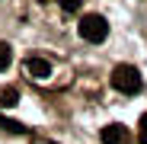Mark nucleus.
<instances>
[{
  "label": "nucleus",
  "instance_id": "423d86ee",
  "mask_svg": "<svg viewBox=\"0 0 147 144\" xmlns=\"http://www.w3.org/2000/svg\"><path fill=\"white\" fill-rule=\"evenodd\" d=\"M10 61H13V48H10L7 42H0V70H7Z\"/></svg>",
  "mask_w": 147,
  "mask_h": 144
},
{
  "label": "nucleus",
  "instance_id": "1a4fd4ad",
  "mask_svg": "<svg viewBox=\"0 0 147 144\" xmlns=\"http://www.w3.org/2000/svg\"><path fill=\"white\" fill-rule=\"evenodd\" d=\"M58 7L67 10V13H74V10H80V0H58Z\"/></svg>",
  "mask_w": 147,
  "mask_h": 144
},
{
  "label": "nucleus",
  "instance_id": "f03ea898",
  "mask_svg": "<svg viewBox=\"0 0 147 144\" xmlns=\"http://www.w3.org/2000/svg\"><path fill=\"white\" fill-rule=\"evenodd\" d=\"M77 32H80V39H86V42H102V39L109 35V22H106L99 13H90V16L80 19Z\"/></svg>",
  "mask_w": 147,
  "mask_h": 144
},
{
  "label": "nucleus",
  "instance_id": "6e6552de",
  "mask_svg": "<svg viewBox=\"0 0 147 144\" xmlns=\"http://www.w3.org/2000/svg\"><path fill=\"white\" fill-rule=\"evenodd\" d=\"M138 144H147V115H141L138 122Z\"/></svg>",
  "mask_w": 147,
  "mask_h": 144
},
{
  "label": "nucleus",
  "instance_id": "0eeeda50",
  "mask_svg": "<svg viewBox=\"0 0 147 144\" xmlns=\"http://www.w3.org/2000/svg\"><path fill=\"white\" fill-rule=\"evenodd\" d=\"M0 128H7V131H13V135H26V125L10 122V118H0Z\"/></svg>",
  "mask_w": 147,
  "mask_h": 144
},
{
  "label": "nucleus",
  "instance_id": "f257e3e1",
  "mask_svg": "<svg viewBox=\"0 0 147 144\" xmlns=\"http://www.w3.org/2000/svg\"><path fill=\"white\" fill-rule=\"evenodd\" d=\"M112 87H115L118 93H125V96H134V93H141L144 80H141V74H138V67L118 64V67L112 70Z\"/></svg>",
  "mask_w": 147,
  "mask_h": 144
},
{
  "label": "nucleus",
  "instance_id": "7ed1b4c3",
  "mask_svg": "<svg viewBox=\"0 0 147 144\" xmlns=\"http://www.w3.org/2000/svg\"><path fill=\"white\" fill-rule=\"evenodd\" d=\"M99 138H102V144H131V131L125 125H106Z\"/></svg>",
  "mask_w": 147,
  "mask_h": 144
},
{
  "label": "nucleus",
  "instance_id": "39448f33",
  "mask_svg": "<svg viewBox=\"0 0 147 144\" xmlns=\"http://www.w3.org/2000/svg\"><path fill=\"white\" fill-rule=\"evenodd\" d=\"M16 103H19L16 87H3V90H0V109H13Z\"/></svg>",
  "mask_w": 147,
  "mask_h": 144
},
{
  "label": "nucleus",
  "instance_id": "20e7f679",
  "mask_svg": "<svg viewBox=\"0 0 147 144\" xmlns=\"http://www.w3.org/2000/svg\"><path fill=\"white\" fill-rule=\"evenodd\" d=\"M26 70H29V77H35V80H48L51 77V64H48L45 58H29Z\"/></svg>",
  "mask_w": 147,
  "mask_h": 144
}]
</instances>
